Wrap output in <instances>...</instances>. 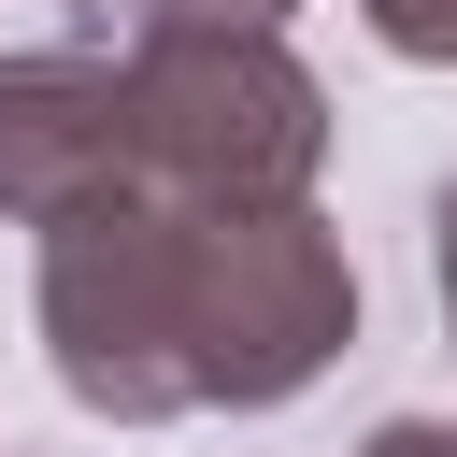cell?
<instances>
[{"instance_id":"7","label":"cell","mask_w":457,"mask_h":457,"mask_svg":"<svg viewBox=\"0 0 457 457\" xmlns=\"http://www.w3.org/2000/svg\"><path fill=\"white\" fill-rule=\"evenodd\" d=\"M428 286H443V357H457V171H443V200H428Z\"/></svg>"},{"instance_id":"5","label":"cell","mask_w":457,"mask_h":457,"mask_svg":"<svg viewBox=\"0 0 457 457\" xmlns=\"http://www.w3.org/2000/svg\"><path fill=\"white\" fill-rule=\"evenodd\" d=\"M357 14H371V43H386V57L457 71V0H357Z\"/></svg>"},{"instance_id":"1","label":"cell","mask_w":457,"mask_h":457,"mask_svg":"<svg viewBox=\"0 0 457 457\" xmlns=\"http://www.w3.org/2000/svg\"><path fill=\"white\" fill-rule=\"evenodd\" d=\"M29 328H43V371L114 428L271 414L357 343V257L314 200L300 214L114 200V214L43 243Z\"/></svg>"},{"instance_id":"6","label":"cell","mask_w":457,"mask_h":457,"mask_svg":"<svg viewBox=\"0 0 457 457\" xmlns=\"http://www.w3.org/2000/svg\"><path fill=\"white\" fill-rule=\"evenodd\" d=\"M343 457H457V414H386V428H357Z\"/></svg>"},{"instance_id":"4","label":"cell","mask_w":457,"mask_h":457,"mask_svg":"<svg viewBox=\"0 0 457 457\" xmlns=\"http://www.w3.org/2000/svg\"><path fill=\"white\" fill-rule=\"evenodd\" d=\"M300 0H129V43H286Z\"/></svg>"},{"instance_id":"3","label":"cell","mask_w":457,"mask_h":457,"mask_svg":"<svg viewBox=\"0 0 457 457\" xmlns=\"http://www.w3.org/2000/svg\"><path fill=\"white\" fill-rule=\"evenodd\" d=\"M143 186V71L129 43H29L0 57V214L14 228H86Z\"/></svg>"},{"instance_id":"2","label":"cell","mask_w":457,"mask_h":457,"mask_svg":"<svg viewBox=\"0 0 457 457\" xmlns=\"http://www.w3.org/2000/svg\"><path fill=\"white\" fill-rule=\"evenodd\" d=\"M143 186L200 214H300L328 171V86L286 43H129Z\"/></svg>"}]
</instances>
